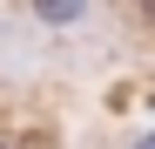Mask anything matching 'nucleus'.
Listing matches in <instances>:
<instances>
[{"instance_id":"nucleus-3","label":"nucleus","mask_w":155,"mask_h":149,"mask_svg":"<svg viewBox=\"0 0 155 149\" xmlns=\"http://www.w3.org/2000/svg\"><path fill=\"white\" fill-rule=\"evenodd\" d=\"M128 7H135V14L148 20V27H155V0H128Z\"/></svg>"},{"instance_id":"nucleus-2","label":"nucleus","mask_w":155,"mask_h":149,"mask_svg":"<svg viewBox=\"0 0 155 149\" xmlns=\"http://www.w3.org/2000/svg\"><path fill=\"white\" fill-rule=\"evenodd\" d=\"M121 149H155V129H142V136H128Z\"/></svg>"},{"instance_id":"nucleus-1","label":"nucleus","mask_w":155,"mask_h":149,"mask_svg":"<svg viewBox=\"0 0 155 149\" xmlns=\"http://www.w3.org/2000/svg\"><path fill=\"white\" fill-rule=\"evenodd\" d=\"M101 0H27V14L41 20V27H54V34H74V27H88Z\"/></svg>"},{"instance_id":"nucleus-4","label":"nucleus","mask_w":155,"mask_h":149,"mask_svg":"<svg viewBox=\"0 0 155 149\" xmlns=\"http://www.w3.org/2000/svg\"><path fill=\"white\" fill-rule=\"evenodd\" d=\"M0 149H14V142H0Z\"/></svg>"}]
</instances>
